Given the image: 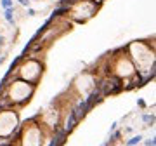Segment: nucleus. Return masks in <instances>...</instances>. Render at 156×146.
<instances>
[{
  "label": "nucleus",
  "mask_w": 156,
  "mask_h": 146,
  "mask_svg": "<svg viewBox=\"0 0 156 146\" xmlns=\"http://www.w3.org/2000/svg\"><path fill=\"white\" fill-rule=\"evenodd\" d=\"M2 61H4V59H2V57H0V65H2Z\"/></svg>",
  "instance_id": "12"
},
{
  "label": "nucleus",
  "mask_w": 156,
  "mask_h": 146,
  "mask_svg": "<svg viewBox=\"0 0 156 146\" xmlns=\"http://www.w3.org/2000/svg\"><path fill=\"white\" fill-rule=\"evenodd\" d=\"M49 146H59V144H57V141H56V139H52V141H50V144H49Z\"/></svg>",
  "instance_id": "11"
},
{
  "label": "nucleus",
  "mask_w": 156,
  "mask_h": 146,
  "mask_svg": "<svg viewBox=\"0 0 156 146\" xmlns=\"http://www.w3.org/2000/svg\"><path fill=\"white\" fill-rule=\"evenodd\" d=\"M76 123H78V120L75 118L73 111H71V113H68V118H66V123H64V129H62V131H64L66 134L71 132V131L75 129V125H76Z\"/></svg>",
  "instance_id": "1"
},
{
  "label": "nucleus",
  "mask_w": 156,
  "mask_h": 146,
  "mask_svg": "<svg viewBox=\"0 0 156 146\" xmlns=\"http://www.w3.org/2000/svg\"><path fill=\"white\" fill-rule=\"evenodd\" d=\"M2 5H4L5 9H11V5H12V0H2Z\"/></svg>",
  "instance_id": "6"
},
{
  "label": "nucleus",
  "mask_w": 156,
  "mask_h": 146,
  "mask_svg": "<svg viewBox=\"0 0 156 146\" xmlns=\"http://www.w3.org/2000/svg\"><path fill=\"white\" fill-rule=\"evenodd\" d=\"M7 144H11L9 139H0V146H7Z\"/></svg>",
  "instance_id": "7"
},
{
  "label": "nucleus",
  "mask_w": 156,
  "mask_h": 146,
  "mask_svg": "<svg viewBox=\"0 0 156 146\" xmlns=\"http://www.w3.org/2000/svg\"><path fill=\"white\" fill-rule=\"evenodd\" d=\"M19 2H21V5H26V7L30 5V0H19Z\"/></svg>",
  "instance_id": "9"
},
{
  "label": "nucleus",
  "mask_w": 156,
  "mask_h": 146,
  "mask_svg": "<svg viewBox=\"0 0 156 146\" xmlns=\"http://www.w3.org/2000/svg\"><path fill=\"white\" fill-rule=\"evenodd\" d=\"M142 139V136H137V137H132L130 141H128V146H133V144H137L139 141Z\"/></svg>",
  "instance_id": "5"
},
{
  "label": "nucleus",
  "mask_w": 156,
  "mask_h": 146,
  "mask_svg": "<svg viewBox=\"0 0 156 146\" xmlns=\"http://www.w3.org/2000/svg\"><path fill=\"white\" fill-rule=\"evenodd\" d=\"M144 120H146V122H153L154 118H153V117H149V115H146V117H144Z\"/></svg>",
  "instance_id": "10"
},
{
  "label": "nucleus",
  "mask_w": 156,
  "mask_h": 146,
  "mask_svg": "<svg viewBox=\"0 0 156 146\" xmlns=\"http://www.w3.org/2000/svg\"><path fill=\"white\" fill-rule=\"evenodd\" d=\"M87 111H88V108H87L85 101H80L76 106H75V110H73V115H75V118H76V120H80V118H82Z\"/></svg>",
  "instance_id": "2"
},
{
  "label": "nucleus",
  "mask_w": 156,
  "mask_h": 146,
  "mask_svg": "<svg viewBox=\"0 0 156 146\" xmlns=\"http://www.w3.org/2000/svg\"><path fill=\"white\" fill-rule=\"evenodd\" d=\"M66 11H68V9H66V7H59L57 11H54V12H52V16H50V19H54L56 16H59V14H62V12H66Z\"/></svg>",
  "instance_id": "4"
},
{
  "label": "nucleus",
  "mask_w": 156,
  "mask_h": 146,
  "mask_svg": "<svg viewBox=\"0 0 156 146\" xmlns=\"http://www.w3.org/2000/svg\"><path fill=\"white\" fill-rule=\"evenodd\" d=\"M146 144H147V146H154V137H151L149 141H146Z\"/></svg>",
  "instance_id": "8"
},
{
  "label": "nucleus",
  "mask_w": 156,
  "mask_h": 146,
  "mask_svg": "<svg viewBox=\"0 0 156 146\" xmlns=\"http://www.w3.org/2000/svg\"><path fill=\"white\" fill-rule=\"evenodd\" d=\"M7 146H12V144H7Z\"/></svg>",
  "instance_id": "13"
},
{
  "label": "nucleus",
  "mask_w": 156,
  "mask_h": 146,
  "mask_svg": "<svg viewBox=\"0 0 156 146\" xmlns=\"http://www.w3.org/2000/svg\"><path fill=\"white\" fill-rule=\"evenodd\" d=\"M5 17L9 23H14V9H5Z\"/></svg>",
  "instance_id": "3"
}]
</instances>
